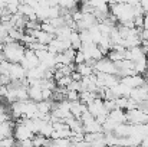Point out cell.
Returning a JSON list of instances; mask_svg holds the SVG:
<instances>
[{
	"instance_id": "cell-23",
	"label": "cell",
	"mask_w": 148,
	"mask_h": 147,
	"mask_svg": "<svg viewBox=\"0 0 148 147\" xmlns=\"http://www.w3.org/2000/svg\"><path fill=\"white\" fill-rule=\"evenodd\" d=\"M147 71H148V62H147Z\"/></svg>"
},
{
	"instance_id": "cell-20",
	"label": "cell",
	"mask_w": 148,
	"mask_h": 147,
	"mask_svg": "<svg viewBox=\"0 0 148 147\" xmlns=\"http://www.w3.org/2000/svg\"><path fill=\"white\" fill-rule=\"evenodd\" d=\"M144 29H148V14L144 16Z\"/></svg>"
},
{
	"instance_id": "cell-13",
	"label": "cell",
	"mask_w": 148,
	"mask_h": 147,
	"mask_svg": "<svg viewBox=\"0 0 148 147\" xmlns=\"http://www.w3.org/2000/svg\"><path fill=\"white\" fill-rule=\"evenodd\" d=\"M75 69H76L82 77H86V75H92V74H95V68H94V65H91V63H88V62L78 63Z\"/></svg>"
},
{
	"instance_id": "cell-3",
	"label": "cell",
	"mask_w": 148,
	"mask_h": 147,
	"mask_svg": "<svg viewBox=\"0 0 148 147\" xmlns=\"http://www.w3.org/2000/svg\"><path fill=\"white\" fill-rule=\"evenodd\" d=\"M127 120H128V123H132V124L148 123V112H145V111H144L143 108H140V107L127 110Z\"/></svg>"
},
{
	"instance_id": "cell-8",
	"label": "cell",
	"mask_w": 148,
	"mask_h": 147,
	"mask_svg": "<svg viewBox=\"0 0 148 147\" xmlns=\"http://www.w3.org/2000/svg\"><path fill=\"white\" fill-rule=\"evenodd\" d=\"M69 48H72L71 41L69 39H60L58 36H55L50 41V43L48 45V49H49L50 52H53V53H60V52H63V50H66V49H69Z\"/></svg>"
},
{
	"instance_id": "cell-14",
	"label": "cell",
	"mask_w": 148,
	"mask_h": 147,
	"mask_svg": "<svg viewBox=\"0 0 148 147\" xmlns=\"http://www.w3.org/2000/svg\"><path fill=\"white\" fill-rule=\"evenodd\" d=\"M69 41L72 43V48L73 49H81L82 48V39H81V33L78 29H73L71 36H69Z\"/></svg>"
},
{
	"instance_id": "cell-11",
	"label": "cell",
	"mask_w": 148,
	"mask_h": 147,
	"mask_svg": "<svg viewBox=\"0 0 148 147\" xmlns=\"http://www.w3.org/2000/svg\"><path fill=\"white\" fill-rule=\"evenodd\" d=\"M108 120L109 121H112L115 126H118V124H122V123H127L128 120H127V110H124V108H114L112 111H109V114H108Z\"/></svg>"
},
{
	"instance_id": "cell-9",
	"label": "cell",
	"mask_w": 148,
	"mask_h": 147,
	"mask_svg": "<svg viewBox=\"0 0 148 147\" xmlns=\"http://www.w3.org/2000/svg\"><path fill=\"white\" fill-rule=\"evenodd\" d=\"M145 77L143 74H132V75H127V77H121L119 81L125 85H128L130 88H137L145 84Z\"/></svg>"
},
{
	"instance_id": "cell-6",
	"label": "cell",
	"mask_w": 148,
	"mask_h": 147,
	"mask_svg": "<svg viewBox=\"0 0 148 147\" xmlns=\"http://www.w3.org/2000/svg\"><path fill=\"white\" fill-rule=\"evenodd\" d=\"M13 136H14V139L17 140V141H20V140H26V139H33V136H35V133L23 123V121H17V124L14 126V131H13Z\"/></svg>"
},
{
	"instance_id": "cell-1",
	"label": "cell",
	"mask_w": 148,
	"mask_h": 147,
	"mask_svg": "<svg viewBox=\"0 0 148 147\" xmlns=\"http://www.w3.org/2000/svg\"><path fill=\"white\" fill-rule=\"evenodd\" d=\"M109 12L118 19V23H127L135 19L134 6L130 3H112L109 4Z\"/></svg>"
},
{
	"instance_id": "cell-17",
	"label": "cell",
	"mask_w": 148,
	"mask_h": 147,
	"mask_svg": "<svg viewBox=\"0 0 148 147\" xmlns=\"http://www.w3.org/2000/svg\"><path fill=\"white\" fill-rule=\"evenodd\" d=\"M13 144H16V139H14V136H9V137H4V139H1L0 140V146H13Z\"/></svg>"
},
{
	"instance_id": "cell-7",
	"label": "cell",
	"mask_w": 148,
	"mask_h": 147,
	"mask_svg": "<svg viewBox=\"0 0 148 147\" xmlns=\"http://www.w3.org/2000/svg\"><path fill=\"white\" fill-rule=\"evenodd\" d=\"M20 63H22L27 71H29V69H32V68H36V66L40 63V61H39V58H38L36 50H33V49H30V48H26L25 56H23V59L20 61Z\"/></svg>"
},
{
	"instance_id": "cell-4",
	"label": "cell",
	"mask_w": 148,
	"mask_h": 147,
	"mask_svg": "<svg viewBox=\"0 0 148 147\" xmlns=\"http://www.w3.org/2000/svg\"><path fill=\"white\" fill-rule=\"evenodd\" d=\"M94 68H95V72H106V74H116L118 72L115 62L111 61L108 56H103L99 61H97Z\"/></svg>"
},
{
	"instance_id": "cell-22",
	"label": "cell",
	"mask_w": 148,
	"mask_h": 147,
	"mask_svg": "<svg viewBox=\"0 0 148 147\" xmlns=\"http://www.w3.org/2000/svg\"><path fill=\"white\" fill-rule=\"evenodd\" d=\"M3 48H4V42H3V39L0 38V52L3 50Z\"/></svg>"
},
{
	"instance_id": "cell-18",
	"label": "cell",
	"mask_w": 148,
	"mask_h": 147,
	"mask_svg": "<svg viewBox=\"0 0 148 147\" xmlns=\"http://www.w3.org/2000/svg\"><path fill=\"white\" fill-rule=\"evenodd\" d=\"M82 62H86V59H85V55H84L82 49H78L76 50V55H75V65L82 63Z\"/></svg>"
},
{
	"instance_id": "cell-5",
	"label": "cell",
	"mask_w": 148,
	"mask_h": 147,
	"mask_svg": "<svg viewBox=\"0 0 148 147\" xmlns=\"http://www.w3.org/2000/svg\"><path fill=\"white\" fill-rule=\"evenodd\" d=\"M9 77H10V79H12V81H16V82L25 81V79H26V77H27V69H26L20 62L10 63Z\"/></svg>"
},
{
	"instance_id": "cell-16",
	"label": "cell",
	"mask_w": 148,
	"mask_h": 147,
	"mask_svg": "<svg viewBox=\"0 0 148 147\" xmlns=\"http://www.w3.org/2000/svg\"><path fill=\"white\" fill-rule=\"evenodd\" d=\"M59 6H60V9L65 10V12H72V10L76 9L78 1H76V0H60V1H59Z\"/></svg>"
},
{
	"instance_id": "cell-21",
	"label": "cell",
	"mask_w": 148,
	"mask_h": 147,
	"mask_svg": "<svg viewBox=\"0 0 148 147\" xmlns=\"http://www.w3.org/2000/svg\"><path fill=\"white\" fill-rule=\"evenodd\" d=\"M112 3H127V0H111L109 4H112Z\"/></svg>"
},
{
	"instance_id": "cell-12",
	"label": "cell",
	"mask_w": 148,
	"mask_h": 147,
	"mask_svg": "<svg viewBox=\"0 0 148 147\" xmlns=\"http://www.w3.org/2000/svg\"><path fill=\"white\" fill-rule=\"evenodd\" d=\"M130 97L132 98L134 101H137L138 104H141V102H144V101H148V85H147V82H145L144 85H141V87L132 88Z\"/></svg>"
},
{
	"instance_id": "cell-2",
	"label": "cell",
	"mask_w": 148,
	"mask_h": 147,
	"mask_svg": "<svg viewBox=\"0 0 148 147\" xmlns=\"http://www.w3.org/2000/svg\"><path fill=\"white\" fill-rule=\"evenodd\" d=\"M25 52H26V45H23V42H20V41L7 42V43H4V48H3L4 58L12 63L20 62L25 56Z\"/></svg>"
},
{
	"instance_id": "cell-15",
	"label": "cell",
	"mask_w": 148,
	"mask_h": 147,
	"mask_svg": "<svg viewBox=\"0 0 148 147\" xmlns=\"http://www.w3.org/2000/svg\"><path fill=\"white\" fill-rule=\"evenodd\" d=\"M106 56H108L111 61H114V62H118V61H122V59H125V50L111 49V50L106 53Z\"/></svg>"
},
{
	"instance_id": "cell-10",
	"label": "cell",
	"mask_w": 148,
	"mask_h": 147,
	"mask_svg": "<svg viewBox=\"0 0 148 147\" xmlns=\"http://www.w3.org/2000/svg\"><path fill=\"white\" fill-rule=\"evenodd\" d=\"M88 111L97 117V115H101V114H109L108 108L105 107V102H103V98L97 97L91 104H88Z\"/></svg>"
},
{
	"instance_id": "cell-19",
	"label": "cell",
	"mask_w": 148,
	"mask_h": 147,
	"mask_svg": "<svg viewBox=\"0 0 148 147\" xmlns=\"http://www.w3.org/2000/svg\"><path fill=\"white\" fill-rule=\"evenodd\" d=\"M66 98H68L69 101H76V99H79V91L68 90V92H66Z\"/></svg>"
}]
</instances>
